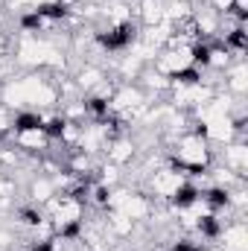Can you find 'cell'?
<instances>
[{
	"label": "cell",
	"mask_w": 248,
	"mask_h": 251,
	"mask_svg": "<svg viewBox=\"0 0 248 251\" xmlns=\"http://www.w3.org/2000/svg\"><path fill=\"white\" fill-rule=\"evenodd\" d=\"M6 102H15V105H20V102L47 105V102H53V91L47 85H41L38 79H23V82L6 88Z\"/></svg>",
	"instance_id": "1"
},
{
	"label": "cell",
	"mask_w": 248,
	"mask_h": 251,
	"mask_svg": "<svg viewBox=\"0 0 248 251\" xmlns=\"http://www.w3.org/2000/svg\"><path fill=\"white\" fill-rule=\"evenodd\" d=\"M20 61H26V64H38V61H53V64H58L61 61V56L53 50V47H47V44H38V41H23L20 44Z\"/></svg>",
	"instance_id": "2"
},
{
	"label": "cell",
	"mask_w": 248,
	"mask_h": 251,
	"mask_svg": "<svg viewBox=\"0 0 248 251\" xmlns=\"http://www.w3.org/2000/svg\"><path fill=\"white\" fill-rule=\"evenodd\" d=\"M190 61H193L190 50H187V47H181V50H175V53L164 56V58H161V67H164V70H181V67H187Z\"/></svg>",
	"instance_id": "3"
},
{
	"label": "cell",
	"mask_w": 248,
	"mask_h": 251,
	"mask_svg": "<svg viewBox=\"0 0 248 251\" xmlns=\"http://www.w3.org/2000/svg\"><path fill=\"white\" fill-rule=\"evenodd\" d=\"M178 187H181V175H178V173H158V175H155V190H158V193L170 196V193H175Z\"/></svg>",
	"instance_id": "4"
},
{
	"label": "cell",
	"mask_w": 248,
	"mask_h": 251,
	"mask_svg": "<svg viewBox=\"0 0 248 251\" xmlns=\"http://www.w3.org/2000/svg\"><path fill=\"white\" fill-rule=\"evenodd\" d=\"M181 158L190 161V164H202V161H205V146H202V140H196V137L184 140V143H181Z\"/></svg>",
	"instance_id": "5"
},
{
	"label": "cell",
	"mask_w": 248,
	"mask_h": 251,
	"mask_svg": "<svg viewBox=\"0 0 248 251\" xmlns=\"http://www.w3.org/2000/svg\"><path fill=\"white\" fill-rule=\"evenodd\" d=\"M146 202L143 199H137V196H129L126 202H123V216H129V219H140V216H146Z\"/></svg>",
	"instance_id": "6"
},
{
	"label": "cell",
	"mask_w": 248,
	"mask_h": 251,
	"mask_svg": "<svg viewBox=\"0 0 248 251\" xmlns=\"http://www.w3.org/2000/svg\"><path fill=\"white\" fill-rule=\"evenodd\" d=\"M208 132H210V137H216V140H228L231 137V123L225 120V117H219V120H210L208 123Z\"/></svg>",
	"instance_id": "7"
},
{
	"label": "cell",
	"mask_w": 248,
	"mask_h": 251,
	"mask_svg": "<svg viewBox=\"0 0 248 251\" xmlns=\"http://www.w3.org/2000/svg\"><path fill=\"white\" fill-rule=\"evenodd\" d=\"M225 243H228V249L243 251V249L248 246V234H246V228H231V231L225 234Z\"/></svg>",
	"instance_id": "8"
},
{
	"label": "cell",
	"mask_w": 248,
	"mask_h": 251,
	"mask_svg": "<svg viewBox=\"0 0 248 251\" xmlns=\"http://www.w3.org/2000/svg\"><path fill=\"white\" fill-rule=\"evenodd\" d=\"M208 97H210L208 88H181L178 91V99L181 102H205Z\"/></svg>",
	"instance_id": "9"
},
{
	"label": "cell",
	"mask_w": 248,
	"mask_h": 251,
	"mask_svg": "<svg viewBox=\"0 0 248 251\" xmlns=\"http://www.w3.org/2000/svg\"><path fill=\"white\" fill-rule=\"evenodd\" d=\"M225 111H228V99H216V102H210V105H205V108H202V117L210 123V120L225 117Z\"/></svg>",
	"instance_id": "10"
},
{
	"label": "cell",
	"mask_w": 248,
	"mask_h": 251,
	"mask_svg": "<svg viewBox=\"0 0 248 251\" xmlns=\"http://www.w3.org/2000/svg\"><path fill=\"white\" fill-rule=\"evenodd\" d=\"M140 102H143V97H140L137 91H123L114 105H117V108H140Z\"/></svg>",
	"instance_id": "11"
},
{
	"label": "cell",
	"mask_w": 248,
	"mask_h": 251,
	"mask_svg": "<svg viewBox=\"0 0 248 251\" xmlns=\"http://www.w3.org/2000/svg\"><path fill=\"white\" fill-rule=\"evenodd\" d=\"M56 216H58V222H73V219H79V205L67 202V205H61L56 211Z\"/></svg>",
	"instance_id": "12"
},
{
	"label": "cell",
	"mask_w": 248,
	"mask_h": 251,
	"mask_svg": "<svg viewBox=\"0 0 248 251\" xmlns=\"http://www.w3.org/2000/svg\"><path fill=\"white\" fill-rule=\"evenodd\" d=\"M143 15H146L149 23H158V20H164V6L161 3H146L143 6Z\"/></svg>",
	"instance_id": "13"
},
{
	"label": "cell",
	"mask_w": 248,
	"mask_h": 251,
	"mask_svg": "<svg viewBox=\"0 0 248 251\" xmlns=\"http://www.w3.org/2000/svg\"><path fill=\"white\" fill-rule=\"evenodd\" d=\"M228 158H231V164H234V167H246L248 149H246V146H234V149L228 152Z\"/></svg>",
	"instance_id": "14"
},
{
	"label": "cell",
	"mask_w": 248,
	"mask_h": 251,
	"mask_svg": "<svg viewBox=\"0 0 248 251\" xmlns=\"http://www.w3.org/2000/svg\"><path fill=\"white\" fill-rule=\"evenodd\" d=\"M20 143H23V146H41V143H44V135L35 132V129H32V132H23V135H20Z\"/></svg>",
	"instance_id": "15"
},
{
	"label": "cell",
	"mask_w": 248,
	"mask_h": 251,
	"mask_svg": "<svg viewBox=\"0 0 248 251\" xmlns=\"http://www.w3.org/2000/svg\"><path fill=\"white\" fill-rule=\"evenodd\" d=\"M111 155H114V161H126V158L132 155V146H129V143H117Z\"/></svg>",
	"instance_id": "16"
},
{
	"label": "cell",
	"mask_w": 248,
	"mask_h": 251,
	"mask_svg": "<svg viewBox=\"0 0 248 251\" xmlns=\"http://www.w3.org/2000/svg\"><path fill=\"white\" fill-rule=\"evenodd\" d=\"M246 85H248L246 67H237V70H234V88H237V91H246Z\"/></svg>",
	"instance_id": "17"
},
{
	"label": "cell",
	"mask_w": 248,
	"mask_h": 251,
	"mask_svg": "<svg viewBox=\"0 0 248 251\" xmlns=\"http://www.w3.org/2000/svg\"><path fill=\"white\" fill-rule=\"evenodd\" d=\"M129 228H132V225H129V216H123V213H120V216H114V231H120V234H126Z\"/></svg>",
	"instance_id": "18"
},
{
	"label": "cell",
	"mask_w": 248,
	"mask_h": 251,
	"mask_svg": "<svg viewBox=\"0 0 248 251\" xmlns=\"http://www.w3.org/2000/svg\"><path fill=\"white\" fill-rule=\"evenodd\" d=\"M96 82H99V73H96V70H85V73H82V85L91 88V85H96Z\"/></svg>",
	"instance_id": "19"
},
{
	"label": "cell",
	"mask_w": 248,
	"mask_h": 251,
	"mask_svg": "<svg viewBox=\"0 0 248 251\" xmlns=\"http://www.w3.org/2000/svg\"><path fill=\"white\" fill-rule=\"evenodd\" d=\"M35 196H38V199H47V196H50V184H47V181H38V184H35Z\"/></svg>",
	"instance_id": "20"
},
{
	"label": "cell",
	"mask_w": 248,
	"mask_h": 251,
	"mask_svg": "<svg viewBox=\"0 0 248 251\" xmlns=\"http://www.w3.org/2000/svg\"><path fill=\"white\" fill-rule=\"evenodd\" d=\"M199 23H202V29H208V32H210V29L216 26V20H213V15H202V18H199Z\"/></svg>",
	"instance_id": "21"
},
{
	"label": "cell",
	"mask_w": 248,
	"mask_h": 251,
	"mask_svg": "<svg viewBox=\"0 0 248 251\" xmlns=\"http://www.w3.org/2000/svg\"><path fill=\"white\" fill-rule=\"evenodd\" d=\"M96 140H99V132H96V129H91V132L85 135V146H94Z\"/></svg>",
	"instance_id": "22"
},
{
	"label": "cell",
	"mask_w": 248,
	"mask_h": 251,
	"mask_svg": "<svg viewBox=\"0 0 248 251\" xmlns=\"http://www.w3.org/2000/svg\"><path fill=\"white\" fill-rule=\"evenodd\" d=\"M126 199H129V193H114V196H111V205H114V208H123Z\"/></svg>",
	"instance_id": "23"
},
{
	"label": "cell",
	"mask_w": 248,
	"mask_h": 251,
	"mask_svg": "<svg viewBox=\"0 0 248 251\" xmlns=\"http://www.w3.org/2000/svg\"><path fill=\"white\" fill-rule=\"evenodd\" d=\"M123 70H126V73H134V70H137V56H132V58L123 64Z\"/></svg>",
	"instance_id": "24"
},
{
	"label": "cell",
	"mask_w": 248,
	"mask_h": 251,
	"mask_svg": "<svg viewBox=\"0 0 248 251\" xmlns=\"http://www.w3.org/2000/svg\"><path fill=\"white\" fill-rule=\"evenodd\" d=\"M170 12H172V15H184V12H187V6H184V3H175Z\"/></svg>",
	"instance_id": "25"
},
{
	"label": "cell",
	"mask_w": 248,
	"mask_h": 251,
	"mask_svg": "<svg viewBox=\"0 0 248 251\" xmlns=\"http://www.w3.org/2000/svg\"><path fill=\"white\" fill-rule=\"evenodd\" d=\"M114 18H126V9L123 6H114Z\"/></svg>",
	"instance_id": "26"
},
{
	"label": "cell",
	"mask_w": 248,
	"mask_h": 251,
	"mask_svg": "<svg viewBox=\"0 0 248 251\" xmlns=\"http://www.w3.org/2000/svg\"><path fill=\"white\" fill-rule=\"evenodd\" d=\"M213 64H225V56L222 53H213Z\"/></svg>",
	"instance_id": "27"
},
{
	"label": "cell",
	"mask_w": 248,
	"mask_h": 251,
	"mask_svg": "<svg viewBox=\"0 0 248 251\" xmlns=\"http://www.w3.org/2000/svg\"><path fill=\"white\" fill-rule=\"evenodd\" d=\"M216 6H222V9H228V6H231V0H216Z\"/></svg>",
	"instance_id": "28"
},
{
	"label": "cell",
	"mask_w": 248,
	"mask_h": 251,
	"mask_svg": "<svg viewBox=\"0 0 248 251\" xmlns=\"http://www.w3.org/2000/svg\"><path fill=\"white\" fill-rule=\"evenodd\" d=\"M0 129H6V117L3 114H0Z\"/></svg>",
	"instance_id": "29"
},
{
	"label": "cell",
	"mask_w": 248,
	"mask_h": 251,
	"mask_svg": "<svg viewBox=\"0 0 248 251\" xmlns=\"http://www.w3.org/2000/svg\"><path fill=\"white\" fill-rule=\"evenodd\" d=\"M3 73H6V64H3V61H0V76H3Z\"/></svg>",
	"instance_id": "30"
},
{
	"label": "cell",
	"mask_w": 248,
	"mask_h": 251,
	"mask_svg": "<svg viewBox=\"0 0 248 251\" xmlns=\"http://www.w3.org/2000/svg\"><path fill=\"white\" fill-rule=\"evenodd\" d=\"M35 3H47V0H35Z\"/></svg>",
	"instance_id": "31"
},
{
	"label": "cell",
	"mask_w": 248,
	"mask_h": 251,
	"mask_svg": "<svg viewBox=\"0 0 248 251\" xmlns=\"http://www.w3.org/2000/svg\"><path fill=\"white\" fill-rule=\"evenodd\" d=\"M0 158H9V155H0Z\"/></svg>",
	"instance_id": "32"
}]
</instances>
